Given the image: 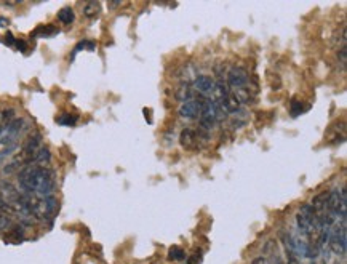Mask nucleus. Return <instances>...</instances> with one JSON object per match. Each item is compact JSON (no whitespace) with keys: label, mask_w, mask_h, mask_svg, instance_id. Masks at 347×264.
Listing matches in <instances>:
<instances>
[{"label":"nucleus","mask_w":347,"mask_h":264,"mask_svg":"<svg viewBox=\"0 0 347 264\" xmlns=\"http://www.w3.org/2000/svg\"><path fill=\"white\" fill-rule=\"evenodd\" d=\"M18 183L22 192L39 197H50L55 192V175L50 168L28 165L18 175Z\"/></svg>","instance_id":"obj_1"},{"label":"nucleus","mask_w":347,"mask_h":264,"mask_svg":"<svg viewBox=\"0 0 347 264\" xmlns=\"http://www.w3.org/2000/svg\"><path fill=\"white\" fill-rule=\"evenodd\" d=\"M331 248L333 253H336L339 256L345 255V247H347V238H345V221L334 223L330 229V235H328V242H327Z\"/></svg>","instance_id":"obj_2"},{"label":"nucleus","mask_w":347,"mask_h":264,"mask_svg":"<svg viewBox=\"0 0 347 264\" xmlns=\"http://www.w3.org/2000/svg\"><path fill=\"white\" fill-rule=\"evenodd\" d=\"M210 135L208 131H203L202 128L192 130V128H184L179 135V142L184 149L194 151L200 148V141H208Z\"/></svg>","instance_id":"obj_3"},{"label":"nucleus","mask_w":347,"mask_h":264,"mask_svg":"<svg viewBox=\"0 0 347 264\" xmlns=\"http://www.w3.org/2000/svg\"><path fill=\"white\" fill-rule=\"evenodd\" d=\"M226 83H227V87L232 88L231 91L248 88V83H250L248 70H245L243 67H238V66L231 67L229 72H227V82Z\"/></svg>","instance_id":"obj_4"},{"label":"nucleus","mask_w":347,"mask_h":264,"mask_svg":"<svg viewBox=\"0 0 347 264\" xmlns=\"http://www.w3.org/2000/svg\"><path fill=\"white\" fill-rule=\"evenodd\" d=\"M178 112H179V115H181V118H184V120H195V118H199L200 112H202V96L197 94L194 100L181 103Z\"/></svg>","instance_id":"obj_5"},{"label":"nucleus","mask_w":347,"mask_h":264,"mask_svg":"<svg viewBox=\"0 0 347 264\" xmlns=\"http://www.w3.org/2000/svg\"><path fill=\"white\" fill-rule=\"evenodd\" d=\"M192 88H194V91L199 93V96L211 98V94L214 91V80L208 76H199L192 83Z\"/></svg>","instance_id":"obj_6"},{"label":"nucleus","mask_w":347,"mask_h":264,"mask_svg":"<svg viewBox=\"0 0 347 264\" xmlns=\"http://www.w3.org/2000/svg\"><path fill=\"white\" fill-rule=\"evenodd\" d=\"M18 148H19V139L18 138L2 135L0 136V160L10 157V155L13 154Z\"/></svg>","instance_id":"obj_7"},{"label":"nucleus","mask_w":347,"mask_h":264,"mask_svg":"<svg viewBox=\"0 0 347 264\" xmlns=\"http://www.w3.org/2000/svg\"><path fill=\"white\" fill-rule=\"evenodd\" d=\"M221 107L226 111V114H235L242 109V103L237 100V96L231 91L227 96H224V98L221 100Z\"/></svg>","instance_id":"obj_8"},{"label":"nucleus","mask_w":347,"mask_h":264,"mask_svg":"<svg viewBox=\"0 0 347 264\" xmlns=\"http://www.w3.org/2000/svg\"><path fill=\"white\" fill-rule=\"evenodd\" d=\"M175 96H176V100L178 101H181V103H184V101H190V100H194L195 98V91H194V88L190 87V83H181V85L178 87V90L175 91Z\"/></svg>","instance_id":"obj_9"},{"label":"nucleus","mask_w":347,"mask_h":264,"mask_svg":"<svg viewBox=\"0 0 347 264\" xmlns=\"http://www.w3.org/2000/svg\"><path fill=\"white\" fill-rule=\"evenodd\" d=\"M15 109H2L0 111V136L5 133V130L8 128V125L15 120Z\"/></svg>","instance_id":"obj_10"},{"label":"nucleus","mask_w":347,"mask_h":264,"mask_svg":"<svg viewBox=\"0 0 347 264\" xmlns=\"http://www.w3.org/2000/svg\"><path fill=\"white\" fill-rule=\"evenodd\" d=\"M181 77L184 79V83H189V82H192L199 77V72L195 69L194 64H184L183 69H181Z\"/></svg>","instance_id":"obj_11"},{"label":"nucleus","mask_w":347,"mask_h":264,"mask_svg":"<svg viewBox=\"0 0 347 264\" xmlns=\"http://www.w3.org/2000/svg\"><path fill=\"white\" fill-rule=\"evenodd\" d=\"M59 31L53 26V24H46V26H40L39 29H35L32 37H42V39H46V37H52V35L58 34Z\"/></svg>","instance_id":"obj_12"},{"label":"nucleus","mask_w":347,"mask_h":264,"mask_svg":"<svg viewBox=\"0 0 347 264\" xmlns=\"http://www.w3.org/2000/svg\"><path fill=\"white\" fill-rule=\"evenodd\" d=\"M74 18H76V15H74V10L70 8V7H64V8H61L59 10V13H58V19L61 21L63 24H72L74 22Z\"/></svg>","instance_id":"obj_13"},{"label":"nucleus","mask_w":347,"mask_h":264,"mask_svg":"<svg viewBox=\"0 0 347 264\" xmlns=\"http://www.w3.org/2000/svg\"><path fill=\"white\" fill-rule=\"evenodd\" d=\"M77 120H79V117L74 115V114H63L61 117H58V118H56V122H58L59 125L72 127V125L77 124Z\"/></svg>","instance_id":"obj_14"},{"label":"nucleus","mask_w":347,"mask_h":264,"mask_svg":"<svg viewBox=\"0 0 347 264\" xmlns=\"http://www.w3.org/2000/svg\"><path fill=\"white\" fill-rule=\"evenodd\" d=\"M98 13H100V4H96V2H90L85 5V8H83V15L87 18H94Z\"/></svg>","instance_id":"obj_15"},{"label":"nucleus","mask_w":347,"mask_h":264,"mask_svg":"<svg viewBox=\"0 0 347 264\" xmlns=\"http://www.w3.org/2000/svg\"><path fill=\"white\" fill-rule=\"evenodd\" d=\"M168 258L173 259V261H183V259L186 258V253H184V250H183V248L173 247V248H170V251H168Z\"/></svg>","instance_id":"obj_16"},{"label":"nucleus","mask_w":347,"mask_h":264,"mask_svg":"<svg viewBox=\"0 0 347 264\" xmlns=\"http://www.w3.org/2000/svg\"><path fill=\"white\" fill-rule=\"evenodd\" d=\"M309 109V106H303V103H299V101H293L291 103V115L293 117H298V115H301L303 112H306Z\"/></svg>","instance_id":"obj_17"},{"label":"nucleus","mask_w":347,"mask_h":264,"mask_svg":"<svg viewBox=\"0 0 347 264\" xmlns=\"http://www.w3.org/2000/svg\"><path fill=\"white\" fill-rule=\"evenodd\" d=\"M286 251V259H288V264H301V261L298 259V256L290 250H285Z\"/></svg>","instance_id":"obj_18"},{"label":"nucleus","mask_w":347,"mask_h":264,"mask_svg":"<svg viewBox=\"0 0 347 264\" xmlns=\"http://www.w3.org/2000/svg\"><path fill=\"white\" fill-rule=\"evenodd\" d=\"M269 264H283V259H282V256L277 253V251H274V253H272Z\"/></svg>","instance_id":"obj_19"},{"label":"nucleus","mask_w":347,"mask_h":264,"mask_svg":"<svg viewBox=\"0 0 347 264\" xmlns=\"http://www.w3.org/2000/svg\"><path fill=\"white\" fill-rule=\"evenodd\" d=\"M338 58L341 59V63H342V64H345V58H347V50H345V46L341 48V52H339Z\"/></svg>","instance_id":"obj_20"},{"label":"nucleus","mask_w":347,"mask_h":264,"mask_svg":"<svg viewBox=\"0 0 347 264\" xmlns=\"http://www.w3.org/2000/svg\"><path fill=\"white\" fill-rule=\"evenodd\" d=\"M15 42H16V39L8 32V34L5 35V43H7V45H15Z\"/></svg>","instance_id":"obj_21"},{"label":"nucleus","mask_w":347,"mask_h":264,"mask_svg":"<svg viewBox=\"0 0 347 264\" xmlns=\"http://www.w3.org/2000/svg\"><path fill=\"white\" fill-rule=\"evenodd\" d=\"M200 256H197V255H192V256H189V259H187V264H200Z\"/></svg>","instance_id":"obj_22"},{"label":"nucleus","mask_w":347,"mask_h":264,"mask_svg":"<svg viewBox=\"0 0 347 264\" xmlns=\"http://www.w3.org/2000/svg\"><path fill=\"white\" fill-rule=\"evenodd\" d=\"M8 24H10L8 18H5V16H2V18H0V28H7Z\"/></svg>","instance_id":"obj_23"}]
</instances>
